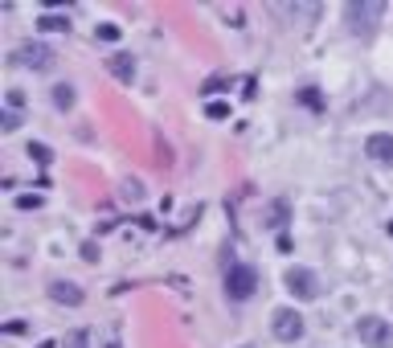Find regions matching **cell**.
<instances>
[{
  "label": "cell",
  "instance_id": "4",
  "mask_svg": "<svg viewBox=\"0 0 393 348\" xmlns=\"http://www.w3.org/2000/svg\"><path fill=\"white\" fill-rule=\"evenodd\" d=\"M283 283H287V291H291L295 299H316V295H320V278H316V271H307V266H291V271L283 275Z\"/></svg>",
  "mask_w": 393,
  "mask_h": 348
},
{
  "label": "cell",
  "instance_id": "9",
  "mask_svg": "<svg viewBox=\"0 0 393 348\" xmlns=\"http://www.w3.org/2000/svg\"><path fill=\"white\" fill-rule=\"evenodd\" d=\"M107 70L115 74L119 82H131V78H136V58H131V53H111V58H107Z\"/></svg>",
  "mask_w": 393,
  "mask_h": 348
},
{
  "label": "cell",
  "instance_id": "11",
  "mask_svg": "<svg viewBox=\"0 0 393 348\" xmlns=\"http://www.w3.org/2000/svg\"><path fill=\"white\" fill-rule=\"evenodd\" d=\"M37 29H46V33H66L70 21L66 17H58V13H41V17H37Z\"/></svg>",
  "mask_w": 393,
  "mask_h": 348
},
{
  "label": "cell",
  "instance_id": "6",
  "mask_svg": "<svg viewBox=\"0 0 393 348\" xmlns=\"http://www.w3.org/2000/svg\"><path fill=\"white\" fill-rule=\"evenodd\" d=\"M17 58H21L29 70H53V49L41 46V41H25V46L17 49Z\"/></svg>",
  "mask_w": 393,
  "mask_h": 348
},
{
  "label": "cell",
  "instance_id": "22",
  "mask_svg": "<svg viewBox=\"0 0 393 348\" xmlns=\"http://www.w3.org/2000/svg\"><path fill=\"white\" fill-rule=\"evenodd\" d=\"M21 103H25V94H21V91H8V111H17Z\"/></svg>",
  "mask_w": 393,
  "mask_h": 348
},
{
  "label": "cell",
  "instance_id": "19",
  "mask_svg": "<svg viewBox=\"0 0 393 348\" xmlns=\"http://www.w3.org/2000/svg\"><path fill=\"white\" fill-rule=\"evenodd\" d=\"M0 127H4V131H17V127H21V115H17V111H4V115H0Z\"/></svg>",
  "mask_w": 393,
  "mask_h": 348
},
{
  "label": "cell",
  "instance_id": "5",
  "mask_svg": "<svg viewBox=\"0 0 393 348\" xmlns=\"http://www.w3.org/2000/svg\"><path fill=\"white\" fill-rule=\"evenodd\" d=\"M271 328H275V336L283 340V344H295V340L303 336V316L295 311V307H278Z\"/></svg>",
  "mask_w": 393,
  "mask_h": 348
},
{
  "label": "cell",
  "instance_id": "3",
  "mask_svg": "<svg viewBox=\"0 0 393 348\" xmlns=\"http://www.w3.org/2000/svg\"><path fill=\"white\" fill-rule=\"evenodd\" d=\"M356 336H361V344H369V348H393V328L381 316H361L356 320Z\"/></svg>",
  "mask_w": 393,
  "mask_h": 348
},
{
  "label": "cell",
  "instance_id": "10",
  "mask_svg": "<svg viewBox=\"0 0 393 348\" xmlns=\"http://www.w3.org/2000/svg\"><path fill=\"white\" fill-rule=\"evenodd\" d=\"M287 221H291V205H287L283 197H278V201H271V205H266V226H271V230H283Z\"/></svg>",
  "mask_w": 393,
  "mask_h": 348
},
{
  "label": "cell",
  "instance_id": "21",
  "mask_svg": "<svg viewBox=\"0 0 393 348\" xmlns=\"http://www.w3.org/2000/svg\"><path fill=\"white\" fill-rule=\"evenodd\" d=\"M41 205V197H17V209H37Z\"/></svg>",
  "mask_w": 393,
  "mask_h": 348
},
{
  "label": "cell",
  "instance_id": "7",
  "mask_svg": "<svg viewBox=\"0 0 393 348\" xmlns=\"http://www.w3.org/2000/svg\"><path fill=\"white\" fill-rule=\"evenodd\" d=\"M49 299H53V303H66V307H78V303L86 299V291H82L78 283H66V278H53V283H49Z\"/></svg>",
  "mask_w": 393,
  "mask_h": 348
},
{
  "label": "cell",
  "instance_id": "13",
  "mask_svg": "<svg viewBox=\"0 0 393 348\" xmlns=\"http://www.w3.org/2000/svg\"><path fill=\"white\" fill-rule=\"evenodd\" d=\"M66 348H91V332H86V328H74L66 336Z\"/></svg>",
  "mask_w": 393,
  "mask_h": 348
},
{
  "label": "cell",
  "instance_id": "16",
  "mask_svg": "<svg viewBox=\"0 0 393 348\" xmlns=\"http://www.w3.org/2000/svg\"><path fill=\"white\" fill-rule=\"evenodd\" d=\"M299 103H303V107H311V111H320V94H316V86L299 91Z\"/></svg>",
  "mask_w": 393,
  "mask_h": 348
},
{
  "label": "cell",
  "instance_id": "12",
  "mask_svg": "<svg viewBox=\"0 0 393 348\" xmlns=\"http://www.w3.org/2000/svg\"><path fill=\"white\" fill-rule=\"evenodd\" d=\"M53 107H58V111H70V107H74V86H66V82L53 86Z\"/></svg>",
  "mask_w": 393,
  "mask_h": 348
},
{
  "label": "cell",
  "instance_id": "23",
  "mask_svg": "<svg viewBox=\"0 0 393 348\" xmlns=\"http://www.w3.org/2000/svg\"><path fill=\"white\" fill-rule=\"evenodd\" d=\"M4 332H8V336H21L25 324H21V320H13V324H4Z\"/></svg>",
  "mask_w": 393,
  "mask_h": 348
},
{
  "label": "cell",
  "instance_id": "17",
  "mask_svg": "<svg viewBox=\"0 0 393 348\" xmlns=\"http://www.w3.org/2000/svg\"><path fill=\"white\" fill-rule=\"evenodd\" d=\"M205 115H209V119H230V103H209Z\"/></svg>",
  "mask_w": 393,
  "mask_h": 348
},
{
  "label": "cell",
  "instance_id": "8",
  "mask_svg": "<svg viewBox=\"0 0 393 348\" xmlns=\"http://www.w3.org/2000/svg\"><path fill=\"white\" fill-rule=\"evenodd\" d=\"M365 152H369L377 164H393V136H385V131H377V136H369V143H365Z\"/></svg>",
  "mask_w": 393,
  "mask_h": 348
},
{
  "label": "cell",
  "instance_id": "20",
  "mask_svg": "<svg viewBox=\"0 0 393 348\" xmlns=\"http://www.w3.org/2000/svg\"><path fill=\"white\" fill-rule=\"evenodd\" d=\"M82 258H86V262H98V246H94V242H82Z\"/></svg>",
  "mask_w": 393,
  "mask_h": 348
},
{
  "label": "cell",
  "instance_id": "25",
  "mask_svg": "<svg viewBox=\"0 0 393 348\" xmlns=\"http://www.w3.org/2000/svg\"><path fill=\"white\" fill-rule=\"evenodd\" d=\"M107 348H119V344H115V340H111V344H107Z\"/></svg>",
  "mask_w": 393,
  "mask_h": 348
},
{
  "label": "cell",
  "instance_id": "15",
  "mask_svg": "<svg viewBox=\"0 0 393 348\" xmlns=\"http://www.w3.org/2000/svg\"><path fill=\"white\" fill-rule=\"evenodd\" d=\"M29 156H33L37 164H49V160H53V152H49L46 143H29Z\"/></svg>",
  "mask_w": 393,
  "mask_h": 348
},
{
  "label": "cell",
  "instance_id": "26",
  "mask_svg": "<svg viewBox=\"0 0 393 348\" xmlns=\"http://www.w3.org/2000/svg\"><path fill=\"white\" fill-rule=\"evenodd\" d=\"M389 238H393V221H389Z\"/></svg>",
  "mask_w": 393,
  "mask_h": 348
},
{
  "label": "cell",
  "instance_id": "14",
  "mask_svg": "<svg viewBox=\"0 0 393 348\" xmlns=\"http://www.w3.org/2000/svg\"><path fill=\"white\" fill-rule=\"evenodd\" d=\"M94 37H98V41H119V25L103 21V25H98V29H94Z\"/></svg>",
  "mask_w": 393,
  "mask_h": 348
},
{
  "label": "cell",
  "instance_id": "18",
  "mask_svg": "<svg viewBox=\"0 0 393 348\" xmlns=\"http://www.w3.org/2000/svg\"><path fill=\"white\" fill-rule=\"evenodd\" d=\"M123 197H127V201H139V197H143V185H139V181H123Z\"/></svg>",
  "mask_w": 393,
  "mask_h": 348
},
{
  "label": "cell",
  "instance_id": "2",
  "mask_svg": "<svg viewBox=\"0 0 393 348\" xmlns=\"http://www.w3.org/2000/svg\"><path fill=\"white\" fill-rule=\"evenodd\" d=\"M255 287H258V271H255V266L233 262L230 271H226V295H230V299H250Z\"/></svg>",
  "mask_w": 393,
  "mask_h": 348
},
{
  "label": "cell",
  "instance_id": "24",
  "mask_svg": "<svg viewBox=\"0 0 393 348\" xmlns=\"http://www.w3.org/2000/svg\"><path fill=\"white\" fill-rule=\"evenodd\" d=\"M37 348H58V344H53V340H41V344H37Z\"/></svg>",
  "mask_w": 393,
  "mask_h": 348
},
{
  "label": "cell",
  "instance_id": "1",
  "mask_svg": "<svg viewBox=\"0 0 393 348\" xmlns=\"http://www.w3.org/2000/svg\"><path fill=\"white\" fill-rule=\"evenodd\" d=\"M381 17H385V0H348L344 4V25L352 37H373Z\"/></svg>",
  "mask_w": 393,
  "mask_h": 348
}]
</instances>
